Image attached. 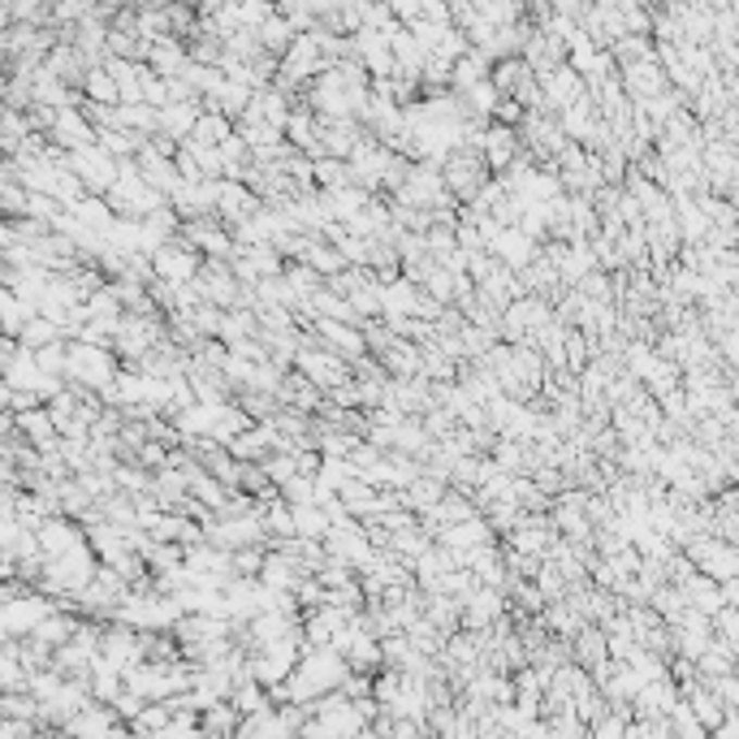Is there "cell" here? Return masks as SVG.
I'll return each mask as SVG.
<instances>
[{"instance_id":"obj_1","label":"cell","mask_w":739,"mask_h":739,"mask_svg":"<svg viewBox=\"0 0 739 739\" xmlns=\"http://www.w3.org/2000/svg\"><path fill=\"white\" fill-rule=\"evenodd\" d=\"M199 264H203V251H195L183 238H170V242H161V247L152 251V277H161V281H170V286L190 281V277L199 273Z\"/></svg>"},{"instance_id":"obj_2","label":"cell","mask_w":739,"mask_h":739,"mask_svg":"<svg viewBox=\"0 0 739 739\" xmlns=\"http://www.w3.org/2000/svg\"><path fill=\"white\" fill-rule=\"evenodd\" d=\"M65 372L83 385H109L117 368H113V355L104 347H65Z\"/></svg>"},{"instance_id":"obj_3","label":"cell","mask_w":739,"mask_h":739,"mask_svg":"<svg viewBox=\"0 0 739 739\" xmlns=\"http://www.w3.org/2000/svg\"><path fill=\"white\" fill-rule=\"evenodd\" d=\"M519 152H524V143H519V130H515V126H506V122H485L480 156H485V165H489L493 174H502Z\"/></svg>"},{"instance_id":"obj_4","label":"cell","mask_w":739,"mask_h":739,"mask_svg":"<svg viewBox=\"0 0 739 739\" xmlns=\"http://www.w3.org/2000/svg\"><path fill=\"white\" fill-rule=\"evenodd\" d=\"M541 78V100H546V113H562V109H571L579 96H584V78L562 61L554 65L550 74H537Z\"/></svg>"},{"instance_id":"obj_5","label":"cell","mask_w":739,"mask_h":739,"mask_svg":"<svg viewBox=\"0 0 739 739\" xmlns=\"http://www.w3.org/2000/svg\"><path fill=\"white\" fill-rule=\"evenodd\" d=\"M290 519H295V533H299V537L321 541V537L329 533V515H325L321 502H299V506H290Z\"/></svg>"}]
</instances>
